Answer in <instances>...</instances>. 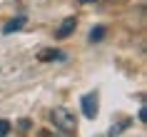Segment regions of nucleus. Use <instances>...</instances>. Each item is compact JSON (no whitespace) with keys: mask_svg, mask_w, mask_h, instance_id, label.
Segmentation results:
<instances>
[{"mask_svg":"<svg viewBox=\"0 0 147 137\" xmlns=\"http://www.w3.org/2000/svg\"><path fill=\"white\" fill-rule=\"evenodd\" d=\"M40 60L47 62V60H62V55L57 50H47V53H40Z\"/></svg>","mask_w":147,"mask_h":137,"instance_id":"obj_5","label":"nucleus"},{"mask_svg":"<svg viewBox=\"0 0 147 137\" xmlns=\"http://www.w3.org/2000/svg\"><path fill=\"white\" fill-rule=\"evenodd\" d=\"M80 3H82V5H85V3H95V0H80Z\"/></svg>","mask_w":147,"mask_h":137,"instance_id":"obj_10","label":"nucleus"},{"mask_svg":"<svg viewBox=\"0 0 147 137\" xmlns=\"http://www.w3.org/2000/svg\"><path fill=\"white\" fill-rule=\"evenodd\" d=\"M102 38H105V28H102V25L92 28V32H90V40H92V43H100Z\"/></svg>","mask_w":147,"mask_h":137,"instance_id":"obj_6","label":"nucleus"},{"mask_svg":"<svg viewBox=\"0 0 147 137\" xmlns=\"http://www.w3.org/2000/svg\"><path fill=\"white\" fill-rule=\"evenodd\" d=\"M25 20H28V18H25V15H18L15 20H10V23L5 25V30H3V32H5V35H10V32L20 30V28H23V25H25Z\"/></svg>","mask_w":147,"mask_h":137,"instance_id":"obj_4","label":"nucleus"},{"mask_svg":"<svg viewBox=\"0 0 147 137\" xmlns=\"http://www.w3.org/2000/svg\"><path fill=\"white\" fill-rule=\"evenodd\" d=\"M80 107H82V115H85L87 120H95V117H97V107H100L97 92H87L85 97L80 100Z\"/></svg>","mask_w":147,"mask_h":137,"instance_id":"obj_2","label":"nucleus"},{"mask_svg":"<svg viewBox=\"0 0 147 137\" xmlns=\"http://www.w3.org/2000/svg\"><path fill=\"white\" fill-rule=\"evenodd\" d=\"M50 120H53L55 127L62 130L65 135H75V132H78V117H75V112L67 110V107H55L53 112H50Z\"/></svg>","mask_w":147,"mask_h":137,"instance_id":"obj_1","label":"nucleus"},{"mask_svg":"<svg viewBox=\"0 0 147 137\" xmlns=\"http://www.w3.org/2000/svg\"><path fill=\"white\" fill-rule=\"evenodd\" d=\"M75 25H78V18H75V15L65 18V20L60 23V28H57V32H55V38H57V40L70 38V35H72V30H75Z\"/></svg>","mask_w":147,"mask_h":137,"instance_id":"obj_3","label":"nucleus"},{"mask_svg":"<svg viewBox=\"0 0 147 137\" xmlns=\"http://www.w3.org/2000/svg\"><path fill=\"white\" fill-rule=\"evenodd\" d=\"M40 137H57V135H55V132H50V130H42V132H40Z\"/></svg>","mask_w":147,"mask_h":137,"instance_id":"obj_9","label":"nucleus"},{"mask_svg":"<svg viewBox=\"0 0 147 137\" xmlns=\"http://www.w3.org/2000/svg\"><path fill=\"white\" fill-rule=\"evenodd\" d=\"M125 127H130V120H125V122H120V125H112L110 127V137H115V135H120Z\"/></svg>","mask_w":147,"mask_h":137,"instance_id":"obj_7","label":"nucleus"},{"mask_svg":"<svg viewBox=\"0 0 147 137\" xmlns=\"http://www.w3.org/2000/svg\"><path fill=\"white\" fill-rule=\"evenodd\" d=\"M8 132H10V122L0 120V137H8Z\"/></svg>","mask_w":147,"mask_h":137,"instance_id":"obj_8","label":"nucleus"}]
</instances>
